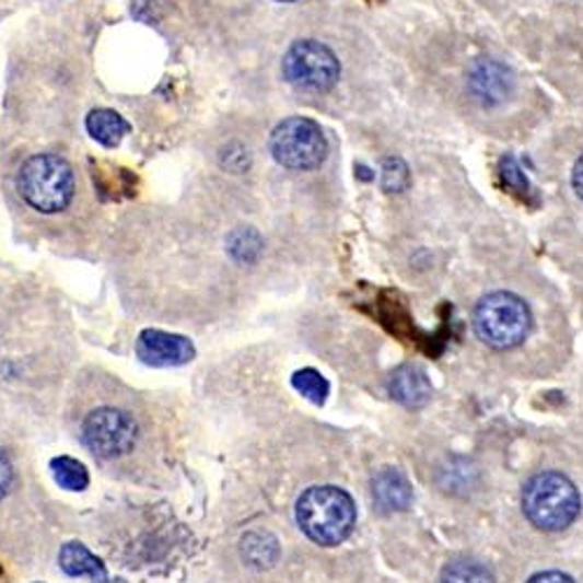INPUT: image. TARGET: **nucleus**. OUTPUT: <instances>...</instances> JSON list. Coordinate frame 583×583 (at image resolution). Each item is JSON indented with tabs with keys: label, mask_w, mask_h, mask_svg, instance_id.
Wrapping results in <instances>:
<instances>
[{
	"label": "nucleus",
	"mask_w": 583,
	"mask_h": 583,
	"mask_svg": "<svg viewBox=\"0 0 583 583\" xmlns=\"http://www.w3.org/2000/svg\"><path fill=\"white\" fill-rule=\"evenodd\" d=\"M261 253V241L253 232H238L232 238V255L241 261H255Z\"/></svg>",
	"instance_id": "f3484780"
},
{
	"label": "nucleus",
	"mask_w": 583,
	"mask_h": 583,
	"mask_svg": "<svg viewBox=\"0 0 583 583\" xmlns=\"http://www.w3.org/2000/svg\"><path fill=\"white\" fill-rule=\"evenodd\" d=\"M529 583H574V581L570 576L560 574V572H541V574L529 579Z\"/></svg>",
	"instance_id": "aec40b11"
},
{
	"label": "nucleus",
	"mask_w": 583,
	"mask_h": 583,
	"mask_svg": "<svg viewBox=\"0 0 583 583\" xmlns=\"http://www.w3.org/2000/svg\"><path fill=\"white\" fill-rule=\"evenodd\" d=\"M16 189L24 201L40 213H61L75 197V175L66 159L57 154H35L20 168Z\"/></svg>",
	"instance_id": "f03ea898"
},
{
	"label": "nucleus",
	"mask_w": 583,
	"mask_h": 583,
	"mask_svg": "<svg viewBox=\"0 0 583 583\" xmlns=\"http://www.w3.org/2000/svg\"><path fill=\"white\" fill-rule=\"evenodd\" d=\"M86 131H90L101 145L115 148L121 143V138L131 131V127H129V121L121 115H117L115 110L101 108L86 117Z\"/></svg>",
	"instance_id": "f8f14e48"
},
{
	"label": "nucleus",
	"mask_w": 583,
	"mask_h": 583,
	"mask_svg": "<svg viewBox=\"0 0 583 583\" xmlns=\"http://www.w3.org/2000/svg\"><path fill=\"white\" fill-rule=\"evenodd\" d=\"M51 471H55V479L61 488L66 490H84L90 486V474H86V467L80 460H73V457H55L51 460Z\"/></svg>",
	"instance_id": "4468645a"
},
{
	"label": "nucleus",
	"mask_w": 583,
	"mask_h": 583,
	"mask_svg": "<svg viewBox=\"0 0 583 583\" xmlns=\"http://www.w3.org/2000/svg\"><path fill=\"white\" fill-rule=\"evenodd\" d=\"M271 154L290 171H313L327 159V138L308 117H290L271 133Z\"/></svg>",
	"instance_id": "39448f33"
},
{
	"label": "nucleus",
	"mask_w": 583,
	"mask_h": 583,
	"mask_svg": "<svg viewBox=\"0 0 583 583\" xmlns=\"http://www.w3.org/2000/svg\"><path fill=\"white\" fill-rule=\"evenodd\" d=\"M390 395L406 406H422L430 399L432 387L418 366H401L390 378Z\"/></svg>",
	"instance_id": "1a4fd4ad"
},
{
	"label": "nucleus",
	"mask_w": 583,
	"mask_h": 583,
	"mask_svg": "<svg viewBox=\"0 0 583 583\" xmlns=\"http://www.w3.org/2000/svg\"><path fill=\"white\" fill-rule=\"evenodd\" d=\"M523 509L529 523L558 533L579 516L581 500L574 483L558 471H541L523 490Z\"/></svg>",
	"instance_id": "7ed1b4c3"
},
{
	"label": "nucleus",
	"mask_w": 583,
	"mask_h": 583,
	"mask_svg": "<svg viewBox=\"0 0 583 583\" xmlns=\"http://www.w3.org/2000/svg\"><path fill=\"white\" fill-rule=\"evenodd\" d=\"M474 329L479 339L494 350L516 348L527 339L529 311L521 296L511 292H492L476 304Z\"/></svg>",
	"instance_id": "20e7f679"
},
{
	"label": "nucleus",
	"mask_w": 583,
	"mask_h": 583,
	"mask_svg": "<svg viewBox=\"0 0 583 583\" xmlns=\"http://www.w3.org/2000/svg\"><path fill=\"white\" fill-rule=\"evenodd\" d=\"M572 185H574V191L579 194V197L583 199V156L576 162L574 166V173H572Z\"/></svg>",
	"instance_id": "412c9836"
},
{
	"label": "nucleus",
	"mask_w": 583,
	"mask_h": 583,
	"mask_svg": "<svg viewBox=\"0 0 583 583\" xmlns=\"http://www.w3.org/2000/svg\"><path fill=\"white\" fill-rule=\"evenodd\" d=\"M355 502L341 488L317 486L296 502V521L304 533L320 546L341 544L355 527Z\"/></svg>",
	"instance_id": "f257e3e1"
},
{
	"label": "nucleus",
	"mask_w": 583,
	"mask_h": 583,
	"mask_svg": "<svg viewBox=\"0 0 583 583\" xmlns=\"http://www.w3.org/2000/svg\"><path fill=\"white\" fill-rule=\"evenodd\" d=\"M243 556L255 568H269L278 558V541L271 535L253 533L243 541Z\"/></svg>",
	"instance_id": "ddd939ff"
},
{
	"label": "nucleus",
	"mask_w": 583,
	"mask_h": 583,
	"mask_svg": "<svg viewBox=\"0 0 583 583\" xmlns=\"http://www.w3.org/2000/svg\"><path fill=\"white\" fill-rule=\"evenodd\" d=\"M282 75L304 92H329L341 78V66L334 51L315 40L294 43L282 59Z\"/></svg>",
	"instance_id": "423d86ee"
},
{
	"label": "nucleus",
	"mask_w": 583,
	"mask_h": 583,
	"mask_svg": "<svg viewBox=\"0 0 583 583\" xmlns=\"http://www.w3.org/2000/svg\"><path fill=\"white\" fill-rule=\"evenodd\" d=\"M12 483V463L5 455V451H0V500L5 498V492L10 490Z\"/></svg>",
	"instance_id": "6ab92c4d"
},
{
	"label": "nucleus",
	"mask_w": 583,
	"mask_h": 583,
	"mask_svg": "<svg viewBox=\"0 0 583 583\" xmlns=\"http://www.w3.org/2000/svg\"><path fill=\"white\" fill-rule=\"evenodd\" d=\"M282 3H292V0H282Z\"/></svg>",
	"instance_id": "5701e85b"
},
{
	"label": "nucleus",
	"mask_w": 583,
	"mask_h": 583,
	"mask_svg": "<svg viewBox=\"0 0 583 583\" xmlns=\"http://www.w3.org/2000/svg\"><path fill=\"white\" fill-rule=\"evenodd\" d=\"M138 358L150 366H180L194 358V346L185 337L145 329L136 343Z\"/></svg>",
	"instance_id": "6e6552de"
},
{
	"label": "nucleus",
	"mask_w": 583,
	"mask_h": 583,
	"mask_svg": "<svg viewBox=\"0 0 583 583\" xmlns=\"http://www.w3.org/2000/svg\"><path fill=\"white\" fill-rule=\"evenodd\" d=\"M136 420L129 413L110 409V406L90 413L82 422V441L103 460H115V457L131 453L136 448Z\"/></svg>",
	"instance_id": "0eeeda50"
},
{
	"label": "nucleus",
	"mask_w": 583,
	"mask_h": 583,
	"mask_svg": "<svg viewBox=\"0 0 583 583\" xmlns=\"http://www.w3.org/2000/svg\"><path fill=\"white\" fill-rule=\"evenodd\" d=\"M292 385L296 387L299 393L304 397H308L313 404H325L327 395H329V385L327 381L317 374L315 369H304V371H296L292 376Z\"/></svg>",
	"instance_id": "dca6fc26"
},
{
	"label": "nucleus",
	"mask_w": 583,
	"mask_h": 583,
	"mask_svg": "<svg viewBox=\"0 0 583 583\" xmlns=\"http://www.w3.org/2000/svg\"><path fill=\"white\" fill-rule=\"evenodd\" d=\"M374 498L385 511H401L411 504V486L397 469H383L374 476Z\"/></svg>",
	"instance_id": "9d476101"
},
{
	"label": "nucleus",
	"mask_w": 583,
	"mask_h": 583,
	"mask_svg": "<svg viewBox=\"0 0 583 583\" xmlns=\"http://www.w3.org/2000/svg\"><path fill=\"white\" fill-rule=\"evenodd\" d=\"M61 570L70 576H90L94 581H105V564L86 549V546L70 541L66 544L59 553Z\"/></svg>",
	"instance_id": "9b49d317"
},
{
	"label": "nucleus",
	"mask_w": 583,
	"mask_h": 583,
	"mask_svg": "<svg viewBox=\"0 0 583 583\" xmlns=\"http://www.w3.org/2000/svg\"><path fill=\"white\" fill-rule=\"evenodd\" d=\"M103 583H124V581H103Z\"/></svg>",
	"instance_id": "4be33fe9"
},
{
	"label": "nucleus",
	"mask_w": 583,
	"mask_h": 583,
	"mask_svg": "<svg viewBox=\"0 0 583 583\" xmlns=\"http://www.w3.org/2000/svg\"><path fill=\"white\" fill-rule=\"evenodd\" d=\"M439 583H492V576L479 562L455 560L441 572Z\"/></svg>",
	"instance_id": "2eb2a0df"
},
{
	"label": "nucleus",
	"mask_w": 583,
	"mask_h": 583,
	"mask_svg": "<svg viewBox=\"0 0 583 583\" xmlns=\"http://www.w3.org/2000/svg\"><path fill=\"white\" fill-rule=\"evenodd\" d=\"M383 185L387 191H399L406 185V168L397 159H387L383 168Z\"/></svg>",
	"instance_id": "a211bd4d"
}]
</instances>
